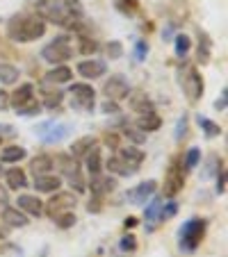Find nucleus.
I'll list each match as a JSON object with an SVG mask.
<instances>
[{"label": "nucleus", "instance_id": "obj_43", "mask_svg": "<svg viewBox=\"0 0 228 257\" xmlns=\"http://www.w3.org/2000/svg\"><path fill=\"white\" fill-rule=\"evenodd\" d=\"M105 50H107V57H110V59L123 57V44H121V41H110V44L105 46Z\"/></svg>", "mask_w": 228, "mask_h": 257}, {"label": "nucleus", "instance_id": "obj_19", "mask_svg": "<svg viewBox=\"0 0 228 257\" xmlns=\"http://www.w3.org/2000/svg\"><path fill=\"white\" fill-rule=\"evenodd\" d=\"M98 144V139L96 137H92V135H85V137H80V139H75L73 141V146H71V153L68 155L71 157H75V160H85V155H87L89 151H92L94 146Z\"/></svg>", "mask_w": 228, "mask_h": 257}, {"label": "nucleus", "instance_id": "obj_37", "mask_svg": "<svg viewBox=\"0 0 228 257\" xmlns=\"http://www.w3.org/2000/svg\"><path fill=\"white\" fill-rule=\"evenodd\" d=\"M78 41H80V53L83 55H94L101 46H98V41L96 39H92L89 34H85V37H78Z\"/></svg>", "mask_w": 228, "mask_h": 257}, {"label": "nucleus", "instance_id": "obj_41", "mask_svg": "<svg viewBox=\"0 0 228 257\" xmlns=\"http://www.w3.org/2000/svg\"><path fill=\"white\" fill-rule=\"evenodd\" d=\"M68 185H71V189L75 191V194H83V191H87V180L83 178V173H75L68 178Z\"/></svg>", "mask_w": 228, "mask_h": 257}, {"label": "nucleus", "instance_id": "obj_21", "mask_svg": "<svg viewBox=\"0 0 228 257\" xmlns=\"http://www.w3.org/2000/svg\"><path fill=\"white\" fill-rule=\"evenodd\" d=\"M162 203L165 200L160 198V196H153V198L148 200V205H146L144 209V221H146V228L153 230L158 223V216H160V209H162Z\"/></svg>", "mask_w": 228, "mask_h": 257}, {"label": "nucleus", "instance_id": "obj_51", "mask_svg": "<svg viewBox=\"0 0 228 257\" xmlns=\"http://www.w3.org/2000/svg\"><path fill=\"white\" fill-rule=\"evenodd\" d=\"M103 141H105V146L114 148V151H117V148H121V146H119V135H117V132H105Z\"/></svg>", "mask_w": 228, "mask_h": 257}, {"label": "nucleus", "instance_id": "obj_34", "mask_svg": "<svg viewBox=\"0 0 228 257\" xmlns=\"http://www.w3.org/2000/svg\"><path fill=\"white\" fill-rule=\"evenodd\" d=\"M196 121H199V125H201V130H203V135L208 137V139H214V137H219L221 135V125H217L214 121H210L208 116H196Z\"/></svg>", "mask_w": 228, "mask_h": 257}, {"label": "nucleus", "instance_id": "obj_24", "mask_svg": "<svg viewBox=\"0 0 228 257\" xmlns=\"http://www.w3.org/2000/svg\"><path fill=\"white\" fill-rule=\"evenodd\" d=\"M3 221H5L10 228H25V225L30 223L28 216H25L21 209H16V207H5L3 209Z\"/></svg>", "mask_w": 228, "mask_h": 257}, {"label": "nucleus", "instance_id": "obj_3", "mask_svg": "<svg viewBox=\"0 0 228 257\" xmlns=\"http://www.w3.org/2000/svg\"><path fill=\"white\" fill-rule=\"evenodd\" d=\"M73 57V50H71V39L66 34H59L55 37V41H50L48 46L41 48V59L48 64H55V66H62L64 62Z\"/></svg>", "mask_w": 228, "mask_h": 257}, {"label": "nucleus", "instance_id": "obj_39", "mask_svg": "<svg viewBox=\"0 0 228 257\" xmlns=\"http://www.w3.org/2000/svg\"><path fill=\"white\" fill-rule=\"evenodd\" d=\"M16 114H19V116H37V114H41V102L37 100V98H32V100L25 107H21Z\"/></svg>", "mask_w": 228, "mask_h": 257}, {"label": "nucleus", "instance_id": "obj_30", "mask_svg": "<svg viewBox=\"0 0 228 257\" xmlns=\"http://www.w3.org/2000/svg\"><path fill=\"white\" fill-rule=\"evenodd\" d=\"M160 125H162V118L158 116V114L137 116V121H135V127L141 130V132H156V130H160Z\"/></svg>", "mask_w": 228, "mask_h": 257}, {"label": "nucleus", "instance_id": "obj_32", "mask_svg": "<svg viewBox=\"0 0 228 257\" xmlns=\"http://www.w3.org/2000/svg\"><path fill=\"white\" fill-rule=\"evenodd\" d=\"M121 135L126 137L128 141H130L132 146H141L146 141V132H141V130H137L135 125H130V123H126V125L121 127Z\"/></svg>", "mask_w": 228, "mask_h": 257}, {"label": "nucleus", "instance_id": "obj_17", "mask_svg": "<svg viewBox=\"0 0 228 257\" xmlns=\"http://www.w3.org/2000/svg\"><path fill=\"white\" fill-rule=\"evenodd\" d=\"M105 169L110 171V173L119 175V178H130V175H135L137 171H139V169H135V166L126 164V162H123L119 155H112L110 160L105 162Z\"/></svg>", "mask_w": 228, "mask_h": 257}, {"label": "nucleus", "instance_id": "obj_16", "mask_svg": "<svg viewBox=\"0 0 228 257\" xmlns=\"http://www.w3.org/2000/svg\"><path fill=\"white\" fill-rule=\"evenodd\" d=\"M32 98H34V84L25 82V84H21L14 93H10V107H14L16 112H19L21 107H25Z\"/></svg>", "mask_w": 228, "mask_h": 257}, {"label": "nucleus", "instance_id": "obj_15", "mask_svg": "<svg viewBox=\"0 0 228 257\" xmlns=\"http://www.w3.org/2000/svg\"><path fill=\"white\" fill-rule=\"evenodd\" d=\"M16 203H19L16 209H21L25 216H41V214H44V203L32 194H21Z\"/></svg>", "mask_w": 228, "mask_h": 257}, {"label": "nucleus", "instance_id": "obj_29", "mask_svg": "<svg viewBox=\"0 0 228 257\" xmlns=\"http://www.w3.org/2000/svg\"><path fill=\"white\" fill-rule=\"evenodd\" d=\"M85 166H87V173L89 175H98L103 171V160H101V148L94 146L92 151L85 155Z\"/></svg>", "mask_w": 228, "mask_h": 257}, {"label": "nucleus", "instance_id": "obj_59", "mask_svg": "<svg viewBox=\"0 0 228 257\" xmlns=\"http://www.w3.org/2000/svg\"><path fill=\"white\" fill-rule=\"evenodd\" d=\"M0 173H3V166H0Z\"/></svg>", "mask_w": 228, "mask_h": 257}, {"label": "nucleus", "instance_id": "obj_27", "mask_svg": "<svg viewBox=\"0 0 228 257\" xmlns=\"http://www.w3.org/2000/svg\"><path fill=\"white\" fill-rule=\"evenodd\" d=\"M25 155H28V151L21 146H7L0 151V162L3 164H19L21 160H25Z\"/></svg>", "mask_w": 228, "mask_h": 257}, {"label": "nucleus", "instance_id": "obj_58", "mask_svg": "<svg viewBox=\"0 0 228 257\" xmlns=\"http://www.w3.org/2000/svg\"><path fill=\"white\" fill-rule=\"evenodd\" d=\"M39 257H48V248H44V250H41V255Z\"/></svg>", "mask_w": 228, "mask_h": 257}, {"label": "nucleus", "instance_id": "obj_31", "mask_svg": "<svg viewBox=\"0 0 228 257\" xmlns=\"http://www.w3.org/2000/svg\"><path fill=\"white\" fill-rule=\"evenodd\" d=\"M19 68L14 64H7V62H0V84H16L19 82Z\"/></svg>", "mask_w": 228, "mask_h": 257}, {"label": "nucleus", "instance_id": "obj_14", "mask_svg": "<svg viewBox=\"0 0 228 257\" xmlns=\"http://www.w3.org/2000/svg\"><path fill=\"white\" fill-rule=\"evenodd\" d=\"M89 187H92V196H96V198H103L105 194H112L114 191V187H117V180L110 178V175H89Z\"/></svg>", "mask_w": 228, "mask_h": 257}, {"label": "nucleus", "instance_id": "obj_33", "mask_svg": "<svg viewBox=\"0 0 228 257\" xmlns=\"http://www.w3.org/2000/svg\"><path fill=\"white\" fill-rule=\"evenodd\" d=\"M189 48H192V39H189L187 34H176L174 37V50H176V57L185 59L189 53Z\"/></svg>", "mask_w": 228, "mask_h": 257}, {"label": "nucleus", "instance_id": "obj_5", "mask_svg": "<svg viewBox=\"0 0 228 257\" xmlns=\"http://www.w3.org/2000/svg\"><path fill=\"white\" fill-rule=\"evenodd\" d=\"M180 84H183V91L189 102H199L203 98V78H201V73L196 66L187 64L180 71Z\"/></svg>", "mask_w": 228, "mask_h": 257}, {"label": "nucleus", "instance_id": "obj_12", "mask_svg": "<svg viewBox=\"0 0 228 257\" xmlns=\"http://www.w3.org/2000/svg\"><path fill=\"white\" fill-rule=\"evenodd\" d=\"M156 189H158L156 180H146V182H141V185H137L135 189L128 191L126 198L130 200L132 205H144V203H148V200L156 196Z\"/></svg>", "mask_w": 228, "mask_h": 257}, {"label": "nucleus", "instance_id": "obj_55", "mask_svg": "<svg viewBox=\"0 0 228 257\" xmlns=\"http://www.w3.org/2000/svg\"><path fill=\"white\" fill-rule=\"evenodd\" d=\"M5 203H10V194H7L5 187H0V205H5Z\"/></svg>", "mask_w": 228, "mask_h": 257}, {"label": "nucleus", "instance_id": "obj_56", "mask_svg": "<svg viewBox=\"0 0 228 257\" xmlns=\"http://www.w3.org/2000/svg\"><path fill=\"white\" fill-rule=\"evenodd\" d=\"M123 225H126V228H135V225H137V218L135 216H128L126 221H123Z\"/></svg>", "mask_w": 228, "mask_h": 257}, {"label": "nucleus", "instance_id": "obj_9", "mask_svg": "<svg viewBox=\"0 0 228 257\" xmlns=\"http://www.w3.org/2000/svg\"><path fill=\"white\" fill-rule=\"evenodd\" d=\"M103 93H105V100L119 102V100H123V98H128L130 84H128V80L123 78V75H112L105 82V87H103Z\"/></svg>", "mask_w": 228, "mask_h": 257}, {"label": "nucleus", "instance_id": "obj_18", "mask_svg": "<svg viewBox=\"0 0 228 257\" xmlns=\"http://www.w3.org/2000/svg\"><path fill=\"white\" fill-rule=\"evenodd\" d=\"M34 187H37V191H41V194H55V191H59V187H62V178L59 175H37L34 178Z\"/></svg>", "mask_w": 228, "mask_h": 257}, {"label": "nucleus", "instance_id": "obj_23", "mask_svg": "<svg viewBox=\"0 0 228 257\" xmlns=\"http://www.w3.org/2000/svg\"><path fill=\"white\" fill-rule=\"evenodd\" d=\"M119 157H121L126 164L135 166V169H139V164L146 160L144 151H141V148H137V146H126V148H119Z\"/></svg>", "mask_w": 228, "mask_h": 257}, {"label": "nucleus", "instance_id": "obj_28", "mask_svg": "<svg viewBox=\"0 0 228 257\" xmlns=\"http://www.w3.org/2000/svg\"><path fill=\"white\" fill-rule=\"evenodd\" d=\"M59 5H62L64 14H66V19L71 21V23L85 19V7H83L80 0H64V3H59Z\"/></svg>", "mask_w": 228, "mask_h": 257}, {"label": "nucleus", "instance_id": "obj_36", "mask_svg": "<svg viewBox=\"0 0 228 257\" xmlns=\"http://www.w3.org/2000/svg\"><path fill=\"white\" fill-rule=\"evenodd\" d=\"M210 53H212V44H210L208 34L199 30V59H201V62H208Z\"/></svg>", "mask_w": 228, "mask_h": 257}, {"label": "nucleus", "instance_id": "obj_45", "mask_svg": "<svg viewBox=\"0 0 228 257\" xmlns=\"http://www.w3.org/2000/svg\"><path fill=\"white\" fill-rule=\"evenodd\" d=\"M75 221H78V218H75V214L68 212V214H64V216H59L55 223H57V228L68 230V228H73V225H75Z\"/></svg>", "mask_w": 228, "mask_h": 257}, {"label": "nucleus", "instance_id": "obj_22", "mask_svg": "<svg viewBox=\"0 0 228 257\" xmlns=\"http://www.w3.org/2000/svg\"><path fill=\"white\" fill-rule=\"evenodd\" d=\"M30 169H32V173H34V178L37 175H48V173H53V157L50 155H46V153H41V155H37V157H32V162H30Z\"/></svg>", "mask_w": 228, "mask_h": 257}, {"label": "nucleus", "instance_id": "obj_8", "mask_svg": "<svg viewBox=\"0 0 228 257\" xmlns=\"http://www.w3.org/2000/svg\"><path fill=\"white\" fill-rule=\"evenodd\" d=\"M37 135H39V139L44 141V144H59V141H64L68 135H71V125L68 123H44V125L37 127Z\"/></svg>", "mask_w": 228, "mask_h": 257}, {"label": "nucleus", "instance_id": "obj_38", "mask_svg": "<svg viewBox=\"0 0 228 257\" xmlns=\"http://www.w3.org/2000/svg\"><path fill=\"white\" fill-rule=\"evenodd\" d=\"M201 162V151L199 148H189L187 153H185V171H192L196 169Z\"/></svg>", "mask_w": 228, "mask_h": 257}, {"label": "nucleus", "instance_id": "obj_44", "mask_svg": "<svg viewBox=\"0 0 228 257\" xmlns=\"http://www.w3.org/2000/svg\"><path fill=\"white\" fill-rule=\"evenodd\" d=\"M187 125H189V118H187V114H183V116L178 118V123H176V141H183L185 139V135H187Z\"/></svg>", "mask_w": 228, "mask_h": 257}, {"label": "nucleus", "instance_id": "obj_6", "mask_svg": "<svg viewBox=\"0 0 228 257\" xmlns=\"http://www.w3.org/2000/svg\"><path fill=\"white\" fill-rule=\"evenodd\" d=\"M68 93H71V107L78 112H92L96 105V91L87 82H73Z\"/></svg>", "mask_w": 228, "mask_h": 257}, {"label": "nucleus", "instance_id": "obj_2", "mask_svg": "<svg viewBox=\"0 0 228 257\" xmlns=\"http://www.w3.org/2000/svg\"><path fill=\"white\" fill-rule=\"evenodd\" d=\"M205 234V221L203 218H187L183 225H180V248H183L185 252H194L196 248H199L201 239H203Z\"/></svg>", "mask_w": 228, "mask_h": 257}, {"label": "nucleus", "instance_id": "obj_42", "mask_svg": "<svg viewBox=\"0 0 228 257\" xmlns=\"http://www.w3.org/2000/svg\"><path fill=\"white\" fill-rule=\"evenodd\" d=\"M132 55H135V62H144L146 55H148V44H146L144 39H137V41H135V50H132Z\"/></svg>", "mask_w": 228, "mask_h": 257}, {"label": "nucleus", "instance_id": "obj_11", "mask_svg": "<svg viewBox=\"0 0 228 257\" xmlns=\"http://www.w3.org/2000/svg\"><path fill=\"white\" fill-rule=\"evenodd\" d=\"M128 107L137 116H146V114H156V105L146 96L144 91H130L128 93Z\"/></svg>", "mask_w": 228, "mask_h": 257}, {"label": "nucleus", "instance_id": "obj_13", "mask_svg": "<svg viewBox=\"0 0 228 257\" xmlns=\"http://www.w3.org/2000/svg\"><path fill=\"white\" fill-rule=\"evenodd\" d=\"M75 71H78V75H83L85 80H96V78H103L107 71L105 62H101V59H83V62L75 64Z\"/></svg>", "mask_w": 228, "mask_h": 257}, {"label": "nucleus", "instance_id": "obj_57", "mask_svg": "<svg viewBox=\"0 0 228 257\" xmlns=\"http://www.w3.org/2000/svg\"><path fill=\"white\" fill-rule=\"evenodd\" d=\"M7 239H10V230L0 225V241H7Z\"/></svg>", "mask_w": 228, "mask_h": 257}, {"label": "nucleus", "instance_id": "obj_53", "mask_svg": "<svg viewBox=\"0 0 228 257\" xmlns=\"http://www.w3.org/2000/svg\"><path fill=\"white\" fill-rule=\"evenodd\" d=\"M7 107H10V91L0 89V112H5Z\"/></svg>", "mask_w": 228, "mask_h": 257}, {"label": "nucleus", "instance_id": "obj_35", "mask_svg": "<svg viewBox=\"0 0 228 257\" xmlns=\"http://www.w3.org/2000/svg\"><path fill=\"white\" fill-rule=\"evenodd\" d=\"M62 102H64V91H57V89H55V91H46L44 93L41 107H46V109H50V112H53V109H57Z\"/></svg>", "mask_w": 228, "mask_h": 257}, {"label": "nucleus", "instance_id": "obj_4", "mask_svg": "<svg viewBox=\"0 0 228 257\" xmlns=\"http://www.w3.org/2000/svg\"><path fill=\"white\" fill-rule=\"evenodd\" d=\"M75 205H78V198H75L73 191H55L53 198L44 205V214L50 218V221H57L59 216L73 212Z\"/></svg>", "mask_w": 228, "mask_h": 257}, {"label": "nucleus", "instance_id": "obj_52", "mask_svg": "<svg viewBox=\"0 0 228 257\" xmlns=\"http://www.w3.org/2000/svg\"><path fill=\"white\" fill-rule=\"evenodd\" d=\"M101 209H103L101 198H96V196H94V198L87 203V212H89V214H98V212H101Z\"/></svg>", "mask_w": 228, "mask_h": 257}, {"label": "nucleus", "instance_id": "obj_49", "mask_svg": "<svg viewBox=\"0 0 228 257\" xmlns=\"http://www.w3.org/2000/svg\"><path fill=\"white\" fill-rule=\"evenodd\" d=\"M226 105H228V89L223 87L221 89V96L214 100V109H217V112H226Z\"/></svg>", "mask_w": 228, "mask_h": 257}, {"label": "nucleus", "instance_id": "obj_7", "mask_svg": "<svg viewBox=\"0 0 228 257\" xmlns=\"http://www.w3.org/2000/svg\"><path fill=\"white\" fill-rule=\"evenodd\" d=\"M34 7H37V16L41 21H50V23L62 25V28L71 25V21L66 19V14H64L62 5H59L57 0H37Z\"/></svg>", "mask_w": 228, "mask_h": 257}, {"label": "nucleus", "instance_id": "obj_10", "mask_svg": "<svg viewBox=\"0 0 228 257\" xmlns=\"http://www.w3.org/2000/svg\"><path fill=\"white\" fill-rule=\"evenodd\" d=\"M185 187V175L180 171V166L176 162H171L169 171H167V178H165V196L167 198H174L178 191H183Z\"/></svg>", "mask_w": 228, "mask_h": 257}, {"label": "nucleus", "instance_id": "obj_46", "mask_svg": "<svg viewBox=\"0 0 228 257\" xmlns=\"http://www.w3.org/2000/svg\"><path fill=\"white\" fill-rule=\"evenodd\" d=\"M137 7L139 5H137L135 0H117V10L123 12V14H135Z\"/></svg>", "mask_w": 228, "mask_h": 257}, {"label": "nucleus", "instance_id": "obj_60", "mask_svg": "<svg viewBox=\"0 0 228 257\" xmlns=\"http://www.w3.org/2000/svg\"><path fill=\"white\" fill-rule=\"evenodd\" d=\"M0 144H3V137H0Z\"/></svg>", "mask_w": 228, "mask_h": 257}, {"label": "nucleus", "instance_id": "obj_40", "mask_svg": "<svg viewBox=\"0 0 228 257\" xmlns=\"http://www.w3.org/2000/svg\"><path fill=\"white\" fill-rule=\"evenodd\" d=\"M178 212V203L176 200H169V203H162V209H160V216H158V221H169L174 214Z\"/></svg>", "mask_w": 228, "mask_h": 257}, {"label": "nucleus", "instance_id": "obj_54", "mask_svg": "<svg viewBox=\"0 0 228 257\" xmlns=\"http://www.w3.org/2000/svg\"><path fill=\"white\" fill-rule=\"evenodd\" d=\"M7 135H14V127H12V125H0V137L5 139Z\"/></svg>", "mask_w": 228, "mask_h": 257}, {"label": "nucleus", "instance_id": "obj_47", "mask_svg": "<svg viewBox=\"0 0 228 257\" xmlns=\"http://www.w3.org/2000/svg\"><path fill=\"white\" fill-rule=\"evenodd\" d=\"M119 248L121 250H126V252H132L137 248V239H135V234H126V237H121V241H119Z\"/></svg>", "mask_w": 228, "mask_h": 257}, {"label": "nucleus", "instance_id": "obj_48", "mask_svg": "<svg viewBox=\"0 0 228 257\" xmlns=\"http://www.w3.org/2000/svg\"><path fill=\"white\" fill-rule=\"evenodd\" d=\"M101 112L103 114H112V116H114V114L121 112V107H119V102H114V100H103L101 102Z\"/></svg>", "mask_w": 228, "mask_h": 257}, {"label": "nucleus", "instance_id": "obj_50", "mask_svg": "<svg viewBox=\"0 0 228 257\" xmlns=\"http://www.w3.org/2000/svg\"><path fill=\"white\" fill-rule=\"evenodd\" d=\"M214 191H217L219 196H223V191H226V171L223 169L217 171V187H214Z\"/></svg>", "mask_w": 228, "mask_h": 257}, {"label": "nucleus", "instance_id": "obj_26", "mask_svg": "<svg viewBox=\"0 0 228 257\" xmlns=\"http://www.w3.org/2000/svg\"><path fill=\"white\" fill-rule=\"evenodd\" d=\"M46 80L53 84H66L73 80V71L68 66H64V64L62 66H53L48 73H46Z\"/></svg>", "mask_w": 228, "mask_h": 257}, {"label": "nucleus", "instance_id": "obj_25", "mask_svg": "<svg viewBox=\"0 0 228 257\" xmlns=\"http://www.w3.org/2000/svg\"><path fill=\"white\" fill-rule=\"evenodd\" d=\"M5 182H7V189H25L28 187V175H25V171L21 169H10L5 173Z\"/></svg>", "mask_w": 228, "mask_h": 257}, {"label": "nucleus", "instance_id": "obj_1", "mask_svg": "<svg viewBox=\"0 0 228 257\" xmlns=\"http://www.w3.org/2000/svg\"><path fill=\"white\" fill-rule=\"evenodd\" d=\"M46 34V21L39 16H28V14H14L7 21V37L16 44H30L37 41Z\"/></svg>", "mask_w": 228, "mask_h": 257}, {"label": "nucleus", "instance_id": "obj_20", "mask_svg": "<svg viewBox=\"0 0 228 257\" xmlns=\"http://www.w3.org/2000/svg\"><path fill=\"white\" fill-rule=\"evenodd\" d=\"M53 166H57V171L62 175H66V178L80 173V162L75 160V157H71V155H57L53 160Z\"/></svg>", "mask_w": 228, "mask_h": 257}]
</instances>
